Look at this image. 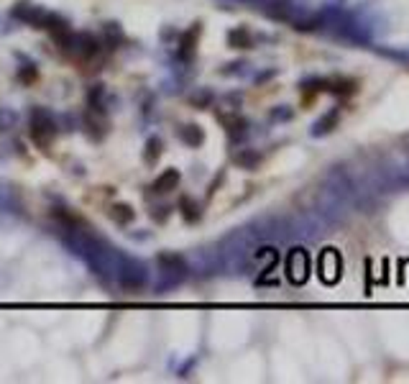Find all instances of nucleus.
<instances>
[{
  "mask_svg": "<svg viewBox=\"0 0 409 384\" xmlns=\"http://www.w3.org/2000/svg\"><path fill=\"white\" fill-rule=\"evenodd\" d=\"M177 185H180V172L177 169H166L161 177H156V182H154V192H172V190H177Z\"/></svg>",
  "mask_w": 409,
  "mask_h": 384,
  "instance_id": "obj_1",
  "label": "nucleus"
},
{
  "mask_svg": "<svg viewBox=\"0 0 409 384\" xmlns=\"http://www.w3.org/2000/svg\"><path fill=\"white\" fill-rule=\"evenodd\" d=\"M54 133V128H51L49 121H43V124H39V121H34V126H31V136L36 138L39 144L46 146V136H51Z\"/></svg>",
  "mask_w": 409,
  "mask_h": 384,
  "instance_id": "obj_2",
  "label": "nucleus"
},
{
  "mask_svg": "<svg viewBox=\"0 0 409 384\" xmlns=\"http://www.w3.org/2000/svg\"><path fill=\"white\" fill-rule=\"evenodd\" d=\"M110 216H113V220H118V223H128L130 218H133V211H130L128 205H115Z\"/></svg>",
  "mask_w": 409,
  "mask_h": 384,
  "instance_id": "obj_3",
  "label": "nucleus"
}]
</instances>
